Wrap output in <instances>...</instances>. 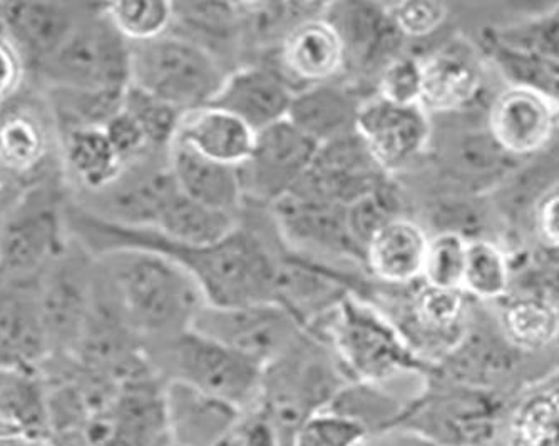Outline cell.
I'll use <instances>...</instances> for the list:
<instances>
[{
  "label": "cell",
  "instance_id": "cell-1",
  "mask_svg": "<svg viewBox=\"0 0 559 446\" xmlns=\"http://www.w3.org/2000/svg\"><path fill=\"white\" fill-rule=\"evenodd\" d=\"M69 238L93 257L118 251H153L187 269L212 306L276 303V278L285 253L275 225L266 232L241 213L240 226L212 246L173 243L153 229L131 228L97 218L69 200L66 209Z\"/></svg>",
  "mask_w": 559,
  "mask_h": 446
},
{
  "label": "cell",
  "instance_id": "cell-2",
  "mask_svg": "<svg viewBox=\"0 0 559 446\" xmlns=\"http://www.w3.org/2000/svg\"><path fill=\"white\" fill-rule=\"evenodd\" d=\"M97 272L144 348L193 326L206 298L178 263L153 251H118L96 257Z\"/></svg>",
  "mask_w": 559,
  "mask_h": 446
},
{
  "label": "cell",
  "instance_id": "cell-3",
  "mask_svg": "<svg viewBox=\"0 0 559 446\" xmlns=\"http://www.w3.org/2000/svg\"><path fill=\"white\" fill-rule=\"evenodd\" d=\"M307 329L332 348L348 382L380 385L399 373L423 369L419 354L388 314L360 294H345Z\"/></svg>",
  "mask_w": 559,
  "mask_h": 446
},
{
  "label": "cell",
  "instance_id": "cell-4",
  "mask_svg": "<svg viewBox=\"0 0 559 446\" xmlns=\"http://www.w3.org/2000/svg\"><path fill=\"white\" fill-rule=\"evenodd\" d=\"M61 171L22 188L0 215V278H39L71 243Z\"/></svg>",
  "mask_w": 559,
  "mask_h": 446
},
{
  "label": "cell",
  "instance_id": "cell-5",
  "mask_svg": "<svg viewBox=\"0 0 559 446\" xmlns=\"http://www.w3.org/2000/svg\"><path fill=\"white\" fill-rule=\"evenodd\" d=\"M347 383L332 348L305 329L278 360L263 370L257 407L272 418L285 446H290L295 430L317 411L325 410Z\"/></svg>",
  "mask_w": 559,
  "mask_h": 446
},
{
  "label": "cell",
  "instance_id": "cell-6",
  "mask_svg": "<svg viewBox=\"0 0 559 446\" xmlns=\"http://www.w3.org/2000/svg\"><path fill=\"white\" fill-rule=\"evenodd\" d=\"M146 353L165 382L183 383L243 411L259 405L263 370L215 339L188 329L146 347Z\"/></svg>",
  "mask_w": 559,
  "mask_h": 446
},
{
  "label": "cell",
  "instance_id": "cell-7",
  "mask_svg": "<svg viewBox=\"0 0 559 446\" xmlns=\"http://www.w3.org/2000/svg\"><path fill=\"white\" fill-rule=\"evenodd\" d=\"M27 81L43 89H128L131 44L112 25L106 4H93L64 46Z\"/></svg>",
  "mask_w": 559,
  "mask_h": 446
},
{
  "label": "cell",
  "instance_id": "cell-8",
  "mask_svg": "<svg viewBox=\"0 0 559 446\" xmlns=\"http://www.w3.org/2000/svg\"><path fill=\"white\" fill-rule=\"evenodd\" d=\"M226 74L212 55L178 34L131 44V84L183 114L212 104Z\"/></svg>",
  "mask_w": 559,
  "mask_h": 446
},
{
  "label": "cell",
  "instance_id": "cell-9",
  "mask_svg": "<svg viewBox=\"0 0 559 446\" xmlns=\"http://www.w3.org/2000/svg\"><path fill=\"white\" fill-rule=\"evenodd\" d=\"M0 169L19 188L59 168V134L46 93L25 81L0 103Z\"/></svg>",
  "mask_w": 559,
  "mask_h": 446
},
{
  "label": "cell",
  "instance_id": "cell-10",
  "mask_svg": "<svg viewBox=\"0 0 559 446\" xmlns=\"http://www.w3.org/2000/svg\"><path fill=\"white\" fill-rule=\"evenodd\" d=\"M193 332L215 339L265 370L305 333L304 323L280 303L240 306L206 304L194 320Z\"/></svg>",
  "mask_w": 559,
  "mask_h": 446
},
{
  "label": "cell",
  "instance_id": "cell-11",
  "mask_svg": "<svg viewBox=\"0 0 559 446\" xmlns=\"http://www.w3.org/2000/svg\"><path fill=\"white\" fill-rule=\"evenodd\" d=\"M323 17L334 25L344 47L342 81L364 93L376 94L380 72L405 55L407 40L395 29L384 2H334L326 4Z\"/></svg>",
  "mask_w": 559,
  "mask_h": 446
},
{
  "label": "cell",
  "instance_id": "cell-12",
  "mask_svg": "<svg viewBox=\"0 0 559 446\" xmlns=\"http://www.w3.org/2000/svg\"><path fill=\"white\" fill-rule=\"evenodd\" d=\"M266 209L288 250L323 265L347 263L366 272L362 251L348 231L347 207L288 193Z\"/></svg>",
  "mask_w": 559,
  "mask_h": 446
},
{
  "label": "cell",
  "instance_id": "cell-13",
  "mask_svg": "<svg viewBox=\"0 0 559 446\" xmlns=\"http://www.w3.org/2000/svg\"><path fill=\"white\" fill-rule=\"evenodd\" d=\"M96 288V257L71 240L39 278V306L50 354H72Z\"/></svg>",
  "mask_w": 559,
  "mask_h": 446
},
{
  "label": "cell",
  "instance_id": "cell-14",
  "mask_svg": "<svg viewBox=\"0 0 559 446\" xmlns=\"http://www.w3.org/2000/svg\"><path fill=\"white\" fill-rule=\"evenodd\" d=\"M168 154H150L122 169L111 186L75 203L97 218L131 228L155 229L163 207L176 193Z\"/></svg>",
  "mask_w": 559,
  "mask_h": 446
},
{
  "label": "cell",
  "instance_id": "cell-15",
  "mask_svg": "<svg viewBox=\"0 0 559 446\" xmlns=\"http://www.w3.org/2000/svg\"><path fill=\"white\" fill-rule=\"evenodd\" d=\"M319 144L282 121L257 133L250 159L240 168L245 200L257 207H270L287 196L309 171Z\"/></svg>",
  "mask_w": 559,
  "mask_h": 446
},
{
  "label": "cell",
  "instance_id": "cell-16",
  "mask_svg": "<svg viewBox=\"0 0 559 446\" xmlns=\"http://www.w3.org/2000/svg\"><path fill=\"white\" fill-rule=\"evenodd\" d=\"M391 178L370 156L357 133L329 141L317 149L312 166L290 193L348 207Z\"/></svg>",
  "mask_w": 559,
  "mask_h": 446
},
{
  "label": "cell",
  "instance_id": "cell-17",
  "mask_svg": "<svg viewBox=\"0 0 559 446\" xmlns=\"http://www.w3.org/2000/svg\"><path fill=\"white\" fill-rule=\"evenodd\" d=\"M355 133L379 168L395 176L429 144V114L423 106H399L372 94L360 104Z\"/></svg>",
  "mask_w": 559,
  "mask_h": 446
},
{
  "label": "cell",
  "instance_id": "cell-18",
  "mask_svg": "<svg viewBox=\"0 0 559 446\" xmlns=\"http://www.w3.org/2000/svg\"><path fill=\"white\" fill-rule=\"evenodd\" d=\"M91 5L86 2H5L4 36L17 50L27 77L64 46Z\"/></svg>",
  "mask_w": 559,
  "mask_h": 446
},
{
  "label": "cell",
  "instance_id": "cell-19",
  "mask_svg": "<svg viewBox=\"0 0 559 446\" xmlns=\"http://www.w3.org/2000/svg\"><path fill=\"white\" fill-rule=\"evenodd\" d=\"M295 93L275 62L263 59L228 72L212 104L260 133L287 121Z\"/></svg>",
  "mask_w": 559,
  "mask_h": 446
},
{
  "label": "cell",
  "instance_id": "cell-20",
  "mask_svg": "<svg viewBox=\"0 0 559 446\" xmlns=\"http://www.w3.org/2000/svg\"><path fill=\"white\" fill-rule=\"evenodd\" d=\"M39 278H0V372L37 370L50 354Z\"/></svg>",
  "mask_w": 559,
  "mask_h": 446
},
{
  "label": "cell",
  "instance_id": "cell-21",
  "mask_svg": "<svg viewBox=\"0 0 559 446\" xmlns=\"http://www.w3.org/2000/svg\"><path fill=\"white\" fill-rule=\"evenodd\" d=\"M169 439L180 446H223L245 411L183 383L166 382Z\"/></svg>",
  "mask_w": 559,
  "mask_h": 446
},
{
  "label": "cell",
  "instance_id": "cell-22",
  "mask_svg": "<svg viewBox=\"0 0 559 446\" xmlns=\"http://www.w3.org/2000/svg\"><path fill=\"white\" fill-rule=\"evenodd\" d=\"M295 91L332 83L344 74V47L334 25L323 15L304 22L270 56Z\"/></svg>",
  "mask_w": 559,
  "mask_h": 446
},
{
  "label": "cell",
  "instance_id": "cell-23",
  "mask_svg": "<svg viewBox=\"0 0 559 446\" xmlns=\"http://www.w3.org/2000/svg\"><path fill=\"white\" fill-rule=\"evenodd\" d=\"M429 238L426 229L407 216L392 219L367 244L364 268L376 285H414L423 279Z\"/></svg>",
  "mask_w": 559,
  "mask_h": 446
},
{
  "label": "cell",
  "instance_id": "cell-24",
  "mask_svg": "<svg viewBox=\"0 0 559 446\" xmlns=\"http://www.w3.org/2000/svg\"><path fill=\"white\" fill-rule=\"evenodd\" d=\"M366 94L342 79L295 93L287 121L313 143L322 144L355 133V121Z\"/></svg>",
  "mask_w": 559,
  "mask_h": 446
},
{
  "label": "cell",
  "instance_id": "cell-25",
  "mask_svg": "<svg viewBox=\"0 0 559 446\" xmlns=\"http://www.w3.org/2000/svg\"><path fill=\"white\" fill-rule=\"evenodd\" d=\"M59 168L71 196L99 193L111 186L126 168L103 128L59 133Z\"/></svg>",
  "mask_w": 559,
  "mask_h": 446
},
{
  "label": "cell",
  "instance_id": "cell-26",
  "mask_svg": "<svg viewBox=\"0 0 559 446\" xmlns=\"http://www.w3.org/2000/svg\"><path fill=\"white\" fill-rule=\"evenodd\" d=\"M257 133L240 118L213 104L187 112L175 143L219 165L241 168L255 147Z\"/></svg>",
  "mask_w": 559,
  "mask_h": 446
},
{
  "label": "cell",
  "instance_id": "cell-27",
  "mask_svg": "<svg viewBox=\"0 0 559 446\" xmlns=\"http://www.w3.org/2000/svg\"><path fill=\"white\" fill-rule=\"evenodd\" d=\"M168 159L176 186L185 196L216 212L243 213L247 200L240 168L210 161L181 143L173 144Z\"/></svg>",
  "mask_w": 559,
  "mask_h": 446
},
{
  "label": "cell",
  "instance_id": "cell-28",
  "mask_svg": "<svg viewBox=\"0 0 559 446\" xmlns=\"http://www.w3.org/2000/svg\"><path fill=\"white\" fill-rule=\"evenodd\" d=\"M552 125L555 111L548 97L527 87L506 93L492 111V134L511 153L538 150L548 143Z\"/></svg>",
  "mask_w": 559,
  "mask_h": 446
},
{
  "label": "cell",
  "instance_id": "cell-29",
  "mask_svg": "<svg viewBox=\"0 0 559 446\" xmlns=\"http://www.w3.org/2000/svg\"><path fill=\"white\" fill-rule=\"evenodd\" d=\"M0 425L8 436L49 443V408L39 369L0 372Z\"/></svg>",
  "mask_w": 559,
  "mask_h": 446
},
{
  "label": "cell",
  "instance_id": "cell-30",
  "mask_svg": "<svg viewBox=\"0 0 559 446\" xmlns=\"http://www.w3.org/2000/svg\"><path fill=\"white\" fill-rule=\"evenodd\" d=\"M423 97L420 106L429 112H452L473 99L479 87V69L469 56L454 47L420 58Z\"/></svg>",
  "mask_w": 559,
  "mask_h": 446
},
{
  "label": "cell",
  "instance_id": "cell-31",
  "mask_svg": "<svg viewBox=\"0 0 559 446\" xmlns=\"http://www.w3.org/2000/svg\"><path fill=\"white\" fill-rule=\"evenodd\" d=\"M240 221L241 215L216 212L176 190L163 207L153 231L185 246H212L235 232Z\"/></svg>",
  "mask_w": 559,
  "mask_h": 446
},
{
  "label": "cell",
  "instance_id": "cell-32",
  "mask_svg": "<svg viewBox=\"0 0 559 446\" xmlns=\"http://www.w3.org/2000/svg\"><path fill=\"white\" fill-rule=\"evenodd\" d=\"M43 89V87H40ZM58 134L80 128H105L122 109L124 91L43 89Z\"/></svg>",
  "mask_w": 559,
  "mask_h": 446
},
{
  "label": "cell",
  "instance_id": "cell-33",
  "mask_svg": "<svg viewBox=\"0 0 559 446\" xmlns=\"http://www.w3.org/2000/svg\"><path fill=\"white\" fill-rule=\"evenodd\" d=\"M326 408L350 418L372 436L392 432L404 405L394 400L380 385L350 382Z\"/></svg>",
  "mask_w": 559,
  "mask_h": 446
},
{
  "label": "cell",
  "instance_id": "cell-34",
  "mask_svg": "<svg viewBox=\"0 0 559 446\" xmlns=\"http://www.w3.org/2000/svg\"><path fill=\"white\" fill-rule=\"evenodd\" d=\"M122 109L138 122L151 150L169 153L180 131L183 112L133 84L126 89Z\"/></svg>",
  "mask_w": 559,
  "mask_h": 446
},
{
  "label": "cell",
  "instance_id": "cell-35",
  "mask_svg": "<svg viewBox=\"0 0 559 446\" xmlns=\"http://www.w3.org/2000/svg\"><path fill=\"white\" fill-rule=\"evenodd\" d=\"M118 33L130 44L150 43L166 36L175 22V5L163 0H124L106 4Z\"/></svg>",
  "mask_w": 559,
  "mask_h": 446
},
{
  "label": "cell",
  "instance_id": "cell-36",
  "mask_svg": "<svg viewBox=\"0 0 559 446\" xmlns=\"http://www.w3.org/2000/svg\"><path fill=\"white\" fill-rule=\"evenodd\" d=\"M404 215V200L394 176L385 179L376 191L347 207V225L352 240L362 254L372 236L392 219Z\"/></svg>",
  "mask_w": 559,
  "mask_h": 446
},
{
  "label": "cell",
  "instance_id": "cell-37",
  "mask_svg": "<svg viewBox=\"0 0 559 446\" xmlns=\"http://www.w3.org/2000/svg\"><path fill=\"white\" fill-rule=\"evenodd\" d=\"M467 243L461 232L441 231L429 238L423 281L442 290H463Z\"/></svg>",
  "mask_w": 559,
  "mask_h": 446
},
{
  "label": "cell",
  "instance_id": "cell-38",
  "mask_svg": "<svg viewBox=\"0 0 559 446\" xmlns=\"http://www.w3.org/2000/svg\"><path fill=\"white\" fill-rule=\"evenodd\" d=\"M508 282L510 273L501 251L489 241H469L463 291L483 300H495L506 293Z\"/></svg>",
  "mask_w": 559,
  "mask_h": 446
},
{
  "label": "cell",
  "instance_id": "cell-39",
  "mask_svg": "<svg viewBox=\"0 0 559 446\" xmlns=\"http://www.w3.org/2000/svg\"><path fill=\"white\" fill-rule=\"evenodd\" d=\"M369 433L337 411H317L307 418L290 439V446H364Z\"/></svg>",
  "mask_w": 559,
  "mask_h": 446
},
{
  "label": "cell",
  "instance_id": "cell-40",
  "mask_svg": "<svg viewBox=\"0 0 559 446\" xmlns=\"http://www.w3.org/2000/svg\"><path fill=\"white\" fill-rule=\"evenodd\" d=\"M508 328L520 343L543 347L558 335L559 316L545 301H518L508 311Z\"/></svg>",
  "mask_w": 559,
  "mask_h": 446
},
{
  "label": "cell",
  "instance_id": "cell-41",
  "mask_svg": "<svg viewBox=\"0 0 559 446\" xmlns=\"http://www.w3.org/2000/svg\"><path fill=\"white\" fill-rule=\"evenodd\" d=\"M376 96L399 106H420L423 97V62L414 55L399 56L384 71L376 84Z\"/></svg>",
  "mask_w": 559,
  "mask_h": 446
},
{
  "label": "cell",
  "instance_id": "cell-42",
  "mask_svg": "<svg viewBox=\"0 0 559 446\" xmlns=\"http://www.w3.org/2000/svg\"><path fill=\"white\" fill-rule=\"evenodd\" d=\"M389 15L394 22L395 29L405 40L423 39L441 29L448 19L445 4L432 0H409L388 4Z\"/></svg>",
  "mask_w": 559,
  "mask_h": 446
},
{
  "label": "cell",
  "instance_id": "cell-43",
  "mask_svg": "<svg viewBox=\"0 0 559 446\" xmlns=\"http://www.w3.org/2000/svg\"><path fill=\"white\" fill-rule=\"evenodd\" d=\"M103 129H105L106 137L115 147L116 154L121 157L124 166L140 161L150 154H162L151 150L140 125L124 109H121L115 118L109 119L108 124Z\"/></svg>",
  "mask_w": 559,
  "mask_h": 446
},
{
  "label": "cell",
  "instance_id": "cell-44",
  "mask_svg": "<svg viewBox=\"0 0 559 446\" xmlns=\"http://www.w3.org/2000/svg\"><path fill=\"white\" fill-rule=\"evenodd\" d=\"M27 81L24 62L8 37L0 36V103L17 93Z\"/></svg>",
  "mask_w": 559,
  "mask_h": 446
},
{
  "label": "cell",
  "instance_id": "cell-45",
  "mask_svg": "<svg viewBox=\"0 0 559 446\" xmlns=\"http://www.w3.org/2000/svg\"><path fill=\"white\" fill-rule=\"evenodd\" d=\"M539 226H542L543 236L549 243L559 244V194L549 197L543 204Z\"/></svg>",
  "mask_w": 559,
  "mask_h": 446
},
{
  "label": "cell",
  "instance_id": "cell-46",
  "mask_svg": "<svg viewBox=\"0 0 559 446\" xmlns=\"http://www.w3.org/2000/svg\"><path fill=\"white\" fill-rule=\"evenodd\" d=\"M4 5L5 2H0V36H4Z\"/></svg>",
  "mask_w": 559,
  "mask_h": 446
},
{
  "label": "cell",
  "instance_id": "cell-47",
  "mask_svg": "<svg viewBox=\"0 0 559 446\" xmlns=\"http://www.w3.org/2000/svg\"><path fill=\"white\" fill-rule=\"evenodd\" d=\"M166 446H180V445H176V443L169 442L168 445H166Z\"/></svg>",
  "mask_w": 559,
  "mask_h": 446
}]
</instances>
